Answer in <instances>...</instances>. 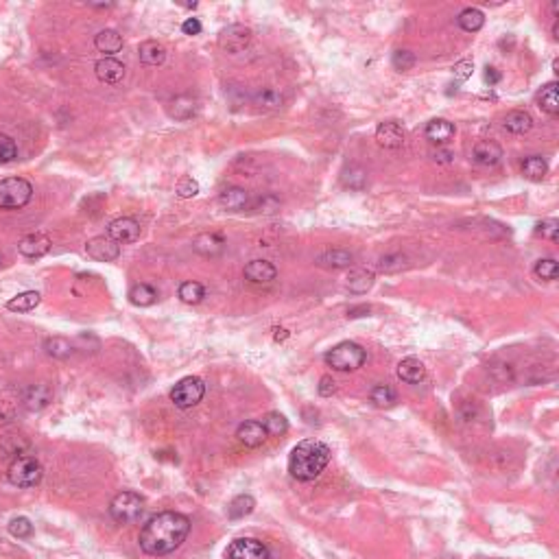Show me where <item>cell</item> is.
<instances>
[{
  "label": "cell",
  "mask_w": 559,
  "mask_h": 559,
  "mask_svg": "<svg viewBox=\"0 0 559 559\" xmlns=\"http://www.w3.org/2000/svg\"><path fill=\"white\" fill-rule=\"evenodd\" d=\"M404 265H406V258H404L402 254H391V256H384V258L380 260V271L394 273V271H400Z\"/></svg>",
  "instance_id": "47"
},
{
  "label": "cell",
  "mask_w": 559,
  "mask_h": 559,
  "mask_svg": "<svg viewBox=\"0 0 559 559\" xmlns=\"http://www.w3.org/2000/svg\"><path fill=\"white\" fill-rule=\"evenodd\" d=\"M254 507H256V500L249 494H240V496L232 498V502L228 505V516L232 520H240V518H245L254 511Z\"/></svg>",
  "instance_id": "31"
},
{
  "label": "cell",
  "mask_w": 559,
  "mask_h": 559,
  "mask_svg": "<svg viewBox=\"0 0 559 559\" xmlns=\"http://www.w3.org/2000/svg\"><path fill=\"white\" fill-rule=\"evenodd\" d=\"M330 448L328 443L319 439H304L299 441L289 455V472L297 481H315L330 463Z\"/></svg>",
  "instance_id": "2"
},
{
  "label": "cell",
  "mask_w": 559,
  "mask_h": 559,
  "mask_svg": "<svg viewBox=\"0 0 559 559\" xmlns=\"http://www.w3.org/2000/svg\"><path fill=\"white\" fill-rule=\"evenodd\" d=\"M33 197V186L24 177H7L0 182V210H20Z\"/></svg>",
  "instance_id": "5"
},
{
  "label": "cell",
  "mask_w": 559,
  "mask_h": 559,
  "mask_svg": "<svg viewBox=\"0 0 559 559\" xmlns=\"http://www.w3.org/2000/svg\"><path fill=\"white\" fill-rule=\"evenodd\" d=\"M190 533V520L177 511H162L153 516L140 531V548L147 555L162 557L177 550Z\"/></svg>",
  "instance_id": "1"
},
{
  "label": "cell",
  "mask_w": 559,
  "mask_h": 559,
  "mask_svg": "<svg viewBox=\"0 0 559 559\" xmlns=\"http://www.w3.org/2000/svg\"><path fill=\"white\" fill-rule=\"evenodd\" d=\"M254 103L262 109H280L284 105V96L275 88H262L254 94Z\"/></svg>",
  "instance_id": "32"
},
{
  "label": "cell",
  "mask_w": 559,
  "mask_h": 559,
  "mask_svg": "<svg viewBox=\"0 0 559 559\" xmlns=\"http://www.w3.org/2000/svg\"><path fill=\"white\" fill-rule=\"evenodd\" d=\"M182 31L186 35H199L201 33V22L197 18H188L184 24H182Z\"/></svg>",
  "instance_id": "50"
},
{
  "label": "cell",
  "mask_w": 559,
  "mask_h": 559,
  "mask_svg": "<svg viewBox=\"0 0 559 559\" xmlns=\"http://www.w3.org/2000/svg\"><path fill=\"white\" fill-rule=\"evenodd\" d=\"M206 396V384L197 376H186L171 389V400L177 409L197 406Z\"/></svg>",
  "instance_id": "7"
},
{
  "label": "cell",
  "mask_w": 559,
  "mask_h": 559,
  "mask_svg": "<svg viewBox=\"0 0 559 559\" xmlns=\"http://www.w3.org/2000/svg\"><path fill=\"white\" fill-rule=\"evenodd\" d=\"M370 398H372V402H374L376 406H380V409H384V406H394L396 400H398L396 391L391 389L389 384H376V387L372 389Z\"/></svg>",
  "instance_id": "38"
},
{
  "label": "cell",
  "mask_w": 559,
  "mask_h": 559,
  "mask_svg": "<svg viewBox=\"0 0 559 559\" xmlns=\"http://www.w3.org/2000/svg\"><path fill=\"white\" fill-rule=\"evenodd\" d=\"M472 160L481 166H496L502 160V149L494 140H479L472 149Z\"/></svg>",
  "instance_id": "14"
},
{
  "label": "cell",
  "mask_w": 559,
  "mask_h": 559,
  "mask_svg": "<svg viewBox=\"0 0 559 559\" xmlns=\"http://www.w3.org/2000/svg\"><path fill=\"white\" fill-rule=\"evenodd\" d=\"M341 182L350 190H362L367 184V173L362 171L360 166H350V169H345L341 173Z\"/></svg>",
  "instance_id": "37"
},
{
  "label": "cell",
  "mask_w": 559,
  "mask_h": 559,
  "mask_svg": "<svg viewBox=\"0 0 559 559\" xmlns=\"http://www.w3.org/2000/svg\"><path fill=\"white\" fill-rule=\"evenodd\" d=\"M50 398H52L50 387L44 384V382H40V384H31V387L24 389L22 404L29 409V411H42L44 406H48Z\"/></svg>",
  "instance_id": "15"
},
{
  "label": "cell",
  "mask_w": 559,
  "mask_h": 559,
  "mask_svg": "<svg viewBox=\"0 0 559 559\" xmlns=\"http://www.w3.org/2000/svg\"><path fill=\"white\" fill-rule=\"evenodd\" d=\"M367 360V352L354 341H341L326 354V362L337 372H354Z\"/></svg>",
  "instance_id": "3"
},
{
  "label": "cell",
  "mask_w": 559,
  "mask_h": 559,
  "mask_svg": "<svg viewBox=\"0 0 559 559\" xmlns=\"http://www.w3.org/2000/svg\"><path fill=\"white\" fill-rule=\"evenodd\" d=\"M218 204L230 210V212H240V210H247L251 206V197L245 188H226L221 194H218Z\"/></svg>",
  "instance_id": "19"
},
{
  "label": "cell",
  "mask_w": 559,
  "mask_h": 559,
  "mask_svg": "<svg viewBox=\"0 0 559 559\" xmlns=\"http://www.w3.org/2000/svg\"><path fill=\"white\" fill-rule=\"evenodd\" d=\"M391 64H394L396 70L400 72H406L415 66V55L411 50H396L394 57H391Z\"/></svg>",
  "instance_id": "44"
},
{
  "label": "cell",
  "mask_w": 559,
  "mask_h": 559,
  "mask_svg": "<svg viewBox=\"0 0 559 559\" xmlns=\"http://www.w3.org/2000/svg\"><path fill=\"white\" fill-rule=\"evenodd\" d=\"M42 301V295L38 291H24L16 297H11L7 301V309L13 313H29L33 309H38V304Z\"/></svg>",
  "instance_id": "28"
},
{
  "label": "cell",
  "mask_w": 559,
  "mask_h": 559,
  "mask_svg": "<svg viewBox=\"0 0 559 559\" xmlns=\"http://www.w3.org/2000/svg\"><path fill=\"white\" fill-rule=\"evenodd\" d=\"M44 477V467L42 463L31 457V455H22L18 459H13V463L9 465V472H7V479L11 485L16 487H35Z\"/></svg>",
  "instance_id": "4"
},
{
  "label": "cell",
  "mask_w": 559,
  "mask_h": 559,
  "mask_svg": "<svg viewBox=\"0 0 559 559\" xmlns=\"http://www.w3.org/2000/svg\"><path fill=\"white\" fill-rule=\"evenodd\" d=\"M145 511V500L135 492H121L109 502V516L121 524L135 522Z\"/></svg>",
  "instance_id": "6"
},
{
  "label": "cell",
  "mask_w": 559,
  "mask_h": 559,
  "mask_svg": "<svg viewBox=\"0 0 559 559\" xmlns=\"http://www.w3.org/2000/svg\"><path fill=\"white\" fill-rule=\"evenodd\" d=\"M138 55H140V62L147 64V66H160L164 60H166V48L155 42V40H149V42H143L138 48Z\"/></svg>",
  "instance_id": "24"
},
{
  "label": "cell",
  "mask_w": 559,
  "mask_h": 559,
  "mask_svg": "<svg viewBox=\"0 0 559 559\" xmlns=\"http://www.w3.org/2000/svg\"><path fill=\"white\" fill-rule=\"evenodd\" d=\"M94 46H96L101 52H105L107 57H111V55L118 52V50L123 48V35H121L118 31H114V29H105V31H101V33L94 38Z\"/></svg>",
  "instance_id": "26"
},
{
  "label": "cell",
  "mask_w": 559,
  "mask_h": 559,
  "mask_svg": "<svg viewBox=\"0 0 559 559\" xmlns=\"http://www.w3.org/2000/svg\"><path fill=\"white\" fill-rule=\"evenodd\" d=\"M317 391H319V396H323V398L332 396V394H334V380H332L330 376H323V378L319 380Z\"/></svg>",
  "instance_id": "51"
},
{
  "label": "cell",
  "mask_w": 559,
  "mask_h": 559,
  "mask_svg": "<svg viewBox=\"0 0 559 559\" xmlns=\"http://www.w3.org/2000/svg\"><path fill=\"white\" fill-rule=\"evenodd\" d=\"M44 350H46V354L52 356V358L66 360V358H70V354H72V343H70L68 339H64V337H50V339L44 341Z\"/></svg>",
  "instance_id": "33"
},
{
  "label": "cell",
  "mask_w": 559,
  "mask_h": 559,
  "mask_svg": "<svg viewBox=\"0 0 559 559\" xmlns=\"http://www.w3.org/2000/svg\"><path fill=\"white\" fill-rule=\"evenodd\" d=\"M251 42V29L245 24H230L218 33V46L226 52H240L249 46Z\"/></svg>",
  "instance_id": "9"
},
{
  "label": "cell",
  "mask_w": 559,
  "mask_h": 559,
  "mask_svg": "<svg viewBox=\"0 0 559 559\" xmlns=\"http://www.w3.org/2000/svg\"><path fill=\"white\" fill-rule=\"evenodd\" d=\"M16 157H18V147H16V143H13L9 135L0 133V162L7 164V162H13Z\"/></svg>",
  "instance_id": "43"
},
{
  "label": "cell",
  "mask_w": 559,
  "mask_h": 559,
  "mask_svg": "<svg viewBox=\"0 0 559 559\" xmlns=\"http://www.w3.org/2000/svg\"><path fill=\"white\" fill-rule=\"evenodd\" d=\"M472 70H474V64L470 60H463V62H457L455 68H453V74L457 81H467L472 77Z\"/></svg>",
  "instance_id": "49"
},
{
  "label": "cell",
  "mask_w": 559,
  "mask_h": 559,
  "mask_svg": "<svg viewBox=\"0 0 559 559\" xmlns=\"http://www.w3.org/2000/svg\"><path fill=\"white\" fill-rule=\"evenodd\" d=\"M88 256L96 262H111L121 256V245L109 236H94L86 245Z\"/></svg>",
  "instance_id": "10"
},
{
  "label": "cell",
  "mask_w": 559,
  "mask_h": 559,
  "mask_svg": "<svg viewBox=\"0 0 559 559\" xmlns=\"http://www.w3.org/2000/svg\"><path fill=\"white\" fill-rule=\"evenodd\" d=\"M0 265H3V256H0Z\"/></svg>",
  "instance_id": "54"
},
{
  "label": "cell",
  "mask_w": 559,
  "mask_h": 559,
  "mask_svg": "<svg viewBox=\"0 0 559 559\" xmlns=\"http://www.w3.org/2000/svg\"><path fill=\"white\" fill-rule=\"evenodd\" d=\"M199 192V184L197 179H192V177H182L179 184H177V194L182 199H190L194 197V194Z\"/></svg>",
  "instance_id": "48"
},
{
  "label": "cell",
  "mask_w": 559,
  "mask_h": 559,
  "mask_svg": "<svg viewBox=\"0 0 559 559\" xmlns=\"http://www.w3.org/2000/svg\"><path fill=\"white\" fill-rule=\"evenodd\" d=\"M548 173V162L542 155H531L522 162V175L531 182H542Z\"/></svg>",
  "instance_id": "27"
},
{
  "label": "cell",
  "mask_w": 559,
  "mask_h": 559,
  "mask_svg": "<svg viewBox=\"0 0 559 559\" xmlns=\"http://www.w3.org/2000/svg\"><path fill=\"white\" fill-rule=\"evenodd\" d=\"M129 301L133 306H140V309H145V306H153L157 301V291L151 284H133L129 289Z\"/></svg>",
  "instance_id": "29"
},
{
  "label": "cell",
  "mask_w": 559,
  "mask_h": 559,
  "mask_svg": "<svg viewBox=\"0 0 559 559\" xmlns=\"http://www.w3.org/2000/svg\"><path fill=\"white\" fill-rule=\"evenodd\" d=\"M245 277L254 284H269L277 277V269L269 260H251L245 265Z\"/></svg>",
  "instance_id": "16"
},
{
  "label": "cell",
  "mask_w": 559,
  "mask_h": 559,
  "mask_svg": "<svg viewBox=\"0 0 559 559\" xmlns=\"http://www.w3.org/2000/svg\"><path fill=\"white\" fill-rule=\"evenodd\" d=\"M9 533L18 540H26V538H31L33 536V524L29 518H24V516H18L9 522Z\"/></svg>",
  "instance_id": "41"
},
{
  "label": "cell",
  "mask_w": 559,
  "mask_h": 559,
  "mask_svg": "<svg viewBox=\"0 0 559 559\" xmlns=\"http://www.w3.org/2000/svg\"><path fill=\"white\" fill-rule=\"evenodd\" d=\"M228 559H271V550L256 538H238L230 544Z\"/></svg>",
  "instance_id": "8"
},
{
  "label": "cell",
  "mask_w": 559,
  "mask_h": 559,
  "mask_svg": "<svg viewBox=\"0 0 559 559\" xmlns=\"http://www.w3.org/2000/svg\"><path fill=\"white\" fill-rule=\"evenodd\" d=\"M94 72H96V79L101 83H107V86H114V83H118L123 77H125V66L114 60V57H103L96 62L94 66Z\"/></svg>",
  "instance_id": "18"
},
{
  "label": "cell",
  "mask_w": 559,
  "mask_h": 559,
  "mask_svg": "<svg viewBox=\"0 0 559 559\" xmlns=\"http://www.w3.org/2000/svg\"><path fill=\"white\" fill-rule=\"evenodd\" d=\"M251 210H256V212H265V214H271L280 208V201L273 197V194H265V197H258L256 201H251L249 206Z\"/></svg>",
  "instance_id": "45"
},
{
  "label": "cell",
  "mask_w": 559,
  "mask_h": 559,
  "mask_svg": "<svg viewBox=\"0 0 559 559\" xmlns=\"http://www.w3.org/2000/svg\"><path fill=\"white\" fill-rule=\"evenodd\" d=\"M194 101L190 96H177L173 103H171V116L177 118V121H186L194 114Z\"/></svg>",
  "instance_id": "40"
},
{
  "label": "cell",
  "mask_w": 559,
  "mask_h": 559,
  "mask_svg": "<svg viewBox=\"0 0 559 559\" xmlns=\"http://www.w3.org/2000/svg\"><path fill=\"white\" fill-rule=\"evenodd\" d=\"M502 127H505L509 133L522 135V133H528V131H531V127H533V118H531L528 111L511 109V111H507L505 121H502Z\"/></svg>",
  "instance_id": "22"
},
{
  "label": "cell",
  "mask_w": 559,
  "mask_h": 559,
  "mask_svg": "<svg viewBox=\"0 0 559 559\" xmlns=\"http://www.w3.org/2000/svg\"><path fill=\"white\" fill-rule=\"evenodd\" d=\"M352 254L345 249H328L317 258V265L326 267V269H345L352 265Z\"/></svg>",
  "instance_id": "25"
},
{
  "label": "cell",
  "mask_w": 559,
  "mask_h": 559,
  "mask_svg": "<svg viewBox=\"0 0 559 559\" xmlns=\"http://www.w3.org/2000/svg\"><path fill=\"white\" fill-rule=\"evenodd\" d=\"M50 247H52L50 236H48V234H42V232L24 236V238L18 243V251H20L24 258H42V256L48 254Z\"/></svg>",
  "instance_id": "12"
},
{
  "label": "cell",
  "mask_w": 559,
  "mask_h": 559,
  "mask_svg": "<svg viewBox=\"0 0 559 559\" xmlns=\"http://www.w3.org/2000/svg\"><path fill=\"white\" fill-rule=\"evenodd\" d=\"M262 424H265V428H267V433L269 435H284L287 431H289V422H287V417L282 415V413H277V411H271V413H267L265 415V419H262Z\"/></svg>",
  "instance_id": "39"
},
{
  "label": "cell",
  "mask_w": 559,
  "mask_h": 559,
  "mask_svg": "<svg viewBox=\"0 0 559 559\" xmlns=\"http://www.w3.org/2000/svg\"><path fill=\"white\" fill-rule=\"evenodd\" d=\"M374 287V275L367 271H352L348 275V289L352 293H367Z\"/></svg>",
  "instance_id": "36"
},
{
  "label": "cell",
  "mask_w": 559,
  "mask_h": 559,
  "mask_svg": "<svg viewBox=\"0 0 559 559\" xmlns=\"http://www.w3.org/2000/svg\"><path fill=\"white\" fill-rule=\"evenodd\" d=\"M398 378L406 384H417V382H422L426 378V367H424V362L419 360V358H402L400 360V365H398Z\"/></svg>",
  "instance_id": "20"
},
{
  "label": "cell",
  "mask_w": 559,
  "mask_h": 559,
  "mask_svg": "<svg viewBox=\"0 0 559 559\" xmlns=\"http://www.w3.org/2000/svg\"><path fill=\"white\" fill-rule=\"evenodd\" d=\"M457 22H459V26H461L463 31H467V33H477V31L483 29L485 16H483V11H479V9L467 7V9H463V11L459 13Z\"/></svg>",
  "instance_id": "30"
},
{
  "label": "cell",
  "mask_w": 559,
  "mask_h": 559,
  "mask_svg": "<svg viewBox=\"0 0 559 559\" xmlns=\"http://www.w3.org/2000/svg\"><path fill=\"white\" fill-rule=\"evenodd\" d=\"M236 437L240 443H245L247 448H258V445H262L269 437L267 428L262 422H258V419H247V422H243L236 431Z\"/></svg>",
  "instance_id": "13"
},
{
  "label": "cell",
  "mask_w": 559,
  "mask_h": 559,
  "mask_svg": "<svg viewBox=\"0 0 559 559\" xmlns=\"http://www.w3.org/2000/svg\"><path fill=\"white\" fill-rule=\"evenodd\" d=\"M107 236L111 240H116L118 245H125V243H135L140 238V223L131 216H121L116 221L109 223L107 228Z\"/></svg>",
  "instance_id": "11"
},
{
  "label": "cell",
  "mask_w": 559,
  "mask_h": 559,
  "mask_svg": "<svg viewBox=\"0 0 559 559\" xmlns=\"http://www.w3.org/2000/svg\"><path fill=\"white\" fill-rule=\"evenodd\" d=\"M376 143L382 149H398L404 145V131L398 123H380L376 129Z\"/></svg>",
  "instance_id": "17"
},
{
  "label": "cell",
  "mask_w": 559,
  "mask_h": 559,
  "mask_svg": "<svg viewBox=\"0 0 559 559\" xmlns=\"http://www.w3.org/2000/svg\"><path fill=\"white\" fill-rule=\"evenodd\" d=\"M485 81L489 83V86H496V83L500 81V72H498L496 68L487 66V68H485Z\"/></svg>",
  "instance_id": "53"
},
{
  "label": "cell",
  "mask_w": 559,
  "mask_h": 559,
  "mask_svg": "<svg viewBox=\"0 0 559 559\" xmlns=\"http://www.w3.org/2000/svg\"><path fill=\"white\" fill-rule=\"evenodd\" d=\"M538 103L542 107V111H546V114L550 116H557V111H559V99H557V83H548V86L542 88L540 96H538Z\"/></svg>",
  "instance_id": "34"
},
{
  "label": "cell",
  "mask_w": 559,
  "mask_h": 559,
  "mask_svg": "<svg viewBox=\"0 0 559 559\" xmlns=\"http://www.w3.org/2000/svg\"><path fill=\"white\" fill-rule=\"evenodd\" d=\"M431 155H433V160H437V162H443V164L453 162V153H450V151H443V149H437V151H433Z\"/></svg>",
  "instance_id": "52"
},
{
  "label": "cell",
  "mask_w": 559,
  "mask_h": 559,
  "mask_svg": "<svg viewBox=\"0 0 559 559\" xmlns=\"http://www.w3.org/2000/svg\"><path fill=\"white\" fill-rule=\"evenodd\" d=\"M223 247H226V240L216 234H199L192 240V249L201 256H218Z\"/></svg>",
  "instance_id": "23"
},
{
  "label": "cell",
  "mask_w": 559,
  "mask_h": 559,
  "mask_svg": "<svg viewBox=\"0 0 559 559\" xmlns=\"http://www.w3.org/2000/svg\"><path fill=\"white\" fill-rule=\"evenodd\" d=\"M536 234L542 236V238H548V240H557V234H559V223L555 218H548V221H542L536 226Z\"/></svg>",
  "instance_id": "46"
},
{
  "label": "cell",
  "mask_w": 559,
  "mask_h": 559,
  "mask_svg": "<svg viewBox=\"0 0 559 559\" xmlns=\"http://www.w3.org/2000/svg\"><path fill=\"white\" fill-rule=\"evenodd\" d=\"M536 275L540 277V280H546V282H553V280H557V275H559V267H557V260H553V258H544V260H540L538 265H536Z\"/></svg>",
  "instance_id": "42"
},
{
  "label": "cell",
  "mask_w": 559,
  "mask_h": 559,
  "mask_svg": "<svg viewBox=\"0 0 559 559\" xmlns=\"http://www.w3.org/2000/svg\"><path fill=\"white\" fill-rule=\"evenodd\" d=\"M177 295H179V299H182L184 304H199V301H204V297H206V289H204V284L188 280V282H184V284L179 287Z\"/></svg>",
  "instance_id": "35"
},
{
  "label": "cell",
  "mask_w": 559,
  "mask_h": 559,
  "mask_svg": "<svg viewBox=\"0 0 559 559\" xmlns=\"http://www.w3.org/2000/svg\"><path fill=\"white\" fill-rule=\"evenodd\" d=\"M424 135H426V140H431L433 145H445L455 135V125L443 121V118H435L426 125Z\"/></svg>",
  "instance_id": "21"
}]
</instances>
